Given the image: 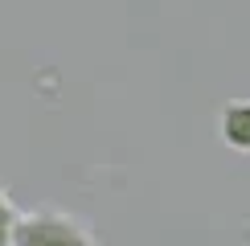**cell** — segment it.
<instances>
[{
  "label": "cell",
  "instance_id": "3",
  "mask_svg": "<svg viewBox=\"0 0 250 246\" xmlns=\"http://www.w3.org/2000/svg\"><path fill=\"white\" fill-rule=\"evenodd\" d=\"M17 218H21V213L13 209V201H8V189L0 184V246H13V230H17Z\"/></svg>",
  "mask_w": 250,
  "mask_h": 246
},
{
  "label": "cell",
  "instance_id": "1",
  "mask_svg": "<svg viewBox=\"0 0 250 246\" xmlns=\"http://www.w3.org/2000/svg\"><path fill=\"white\" fill-rule=\"evenodd\" d=\"M95 238L86 234V226H78L66 213L41 209V213H21L17 230H13V246H90Z\"/></svg>",
  "mask_w": 250,
  "mask_h": 246
},
{
  "label": "cell",
  "instance_id": "2",
  "mask_svg": "<svg viewBox=\"0 0 250 246\" xmlns=\"http://www.w3.org/2000/svg\"><path fill=\"white\" fill-rule=\"evenodd\" d=\"M222 136L234 148H250V102H238L222 115Z\"/></svg>",
  "mask_w": 250,
  "mask_h": 246
}]
</instances>
